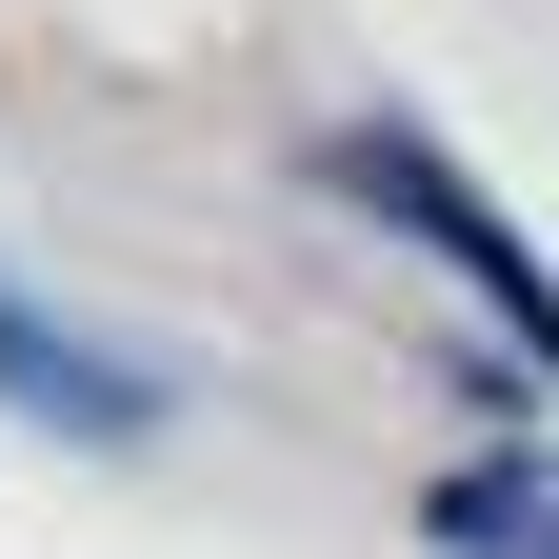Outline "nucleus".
I'll return each mask as SVG.
<instances>
[{
	"label": "nucleus",
	"instance_id": "nucleus-1",
	"mask_svg": "<svg viewBox=\"0 0 559 559\" xmlns=\"http://www.w3.org/2000/svg\"><path fill=\"white\" fill-rule=\"evenodd\" d=\"M440 559H559V479L539 460H460L440 479Z\"/></svg>",
	"mask_w": 559,
	"mask_h": 559
},
{
	"label": "nucleus",
	"instance_id": "nucleus-2",
	"mask_svg": "<svg viewBox=\"0 0 559 559\" xmlns=\"http://www.w3.org/2000/svg\"><path fill=\"white\" fill-rule=\"evenodd\" d=\"M0 380H21L40 419H100V440H120V419H140V380H100V360H60V340H40L21 300H0Z\"/></svg>",
	"mask_w": 559,
	"mask_h": 559
}]
</instances>
